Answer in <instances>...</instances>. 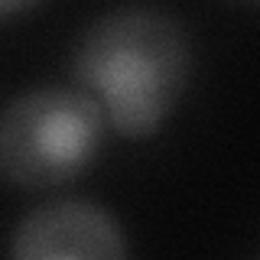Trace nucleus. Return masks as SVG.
<instances>
[{
	"label": "nucleus",
	"instance_id": "f03ea898",
	"mask_svg": "<svg viewBox=\"0 0 260 260\" xmlns=\"http://www.w3.org/2000/svg\"><path fill=\"white\" fill-rule=\"evenodd\" d=\"M104 140V111L81 88H36L7 104L0 166L20 189H49L85 173Z\"/></svg>",
	"mask_w": 260,
	"mask_h": 260
},
{
	"label": "nucleus",
	"instance_id": "7ed1b4c3",
	"mask_svg": "<svg viewBox=\"0 0 260 260\" xmlns=\"http://www.w3.org/2000/svg\"><path fill=\"white\" fill-rule=\"evenodd\" d=\"M10 260H127L124 234L91 202H55L23 218Z\"/></svg>",
	"mask_w": 260,
	"mask_h": 260
},
{
	"label": "nucleus",
	"instance_id": "f257e3e1",
	"mask_svg": "<svg viewBox=\"0 0 260 260\" xmlns=\"http://www.w3.org/2000/svg\"><path fill=\"white\" fill-rule=\"evenodd\" d=\"M185 29L162 10H114L78 39L72 75L124 137H146L173 114L189 81Z\"/></svg>",
	"mask_w": 260,
	"mask_h": 260
}]
</instances>
